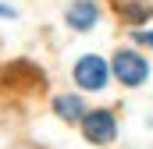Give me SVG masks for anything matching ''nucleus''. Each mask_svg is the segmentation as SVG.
Masks as SVG:
<instances>
[{
  "mask_svg": "<svg viewBox=\"0 0 153 149\" xmlns=\"http://www.w3.org/2000/svg\"><path fill=\"white\" fill-rule=\"evenodd\" d=\"M121 14H125L128 21H143V18H150L153 11H150V4H143V0H135V4H125V7H121Z\"/></svg>",
  "mask_w": 153,
  "mask_h": 149,
  "instance_id": "6",
  "label": "nucleus"
},
{
  "mask_svg": "<svg viewBox=\"0 0 153 149\" xmlns=\"http://www.w3.org/2000/svg\"><path fill=\"white\" fill-rule=\"evenodd\" d=\"M75 82L82 89H103V85H107V60L96 57V53L82 57L75 64Z\"/></svg>",
  "mask_w": 153,
  "mask_h": 149,
  "instance_id": "2",
  "label": "nucleus"
},
{
  "mask_svg": "<svg viewBox=\"0 0 153 149\" xmlns=\"http://www.w3.org/2000/svg\"><path fill=\"white\" fill-rule=\"evenodd\" d=\"M53 110H57V117H64V121H78V117H85L78 96H57V100H53Z\"/></svg>",
  "mask_w": 153,
  "mask_h": 149,
  "instance_id": "5",
  "label": "nucleus"
},
{
  "mask_svg": "<svg viewBox=\"0 0 153 149\" xmlns=\"http://www.w3.org/2000/svg\"><path fill=\"white\" fill-rule=\"evenodd\" d=\"M0 18H14V11H11V7H4V4H0Z\"/></svg>",
  "mask_w": 153,
  "mask_h": 149,
  "instance_id": "8",
  "label": "nucleus"
},
{
  "mask_svg": "<svg viewBox=\"0 0 153 149\" xmlns=\"http://www.w3.org/2000/svg\"><path fill=\"white\" fill-rule=\"evenodd\" d=\"M82 131H85L89 142H111L117 128H114V117L107 110H93V114L82 117Z\"/></svg>",
  "mask_w": 153,
  "mask_h": 149,
  "instance_id": "3",
  "label": "nucleus"
},
{
  "mask_svg": "<svg viewBox=\"0 0 153 149\" xmlns=\"http://www.w3.org/2000/svg\"><path fill=\"white\" fill-rule=\"evenodd\" d=\"M114 74L125 82V85H139V82H146V60L139 57V53H132V50H117L114 53Z\"/></svg>",
  "mask_w": 153,
  "mask_h": 149,
  "instance_id": "1",
  "label": "nucleus"
},
{
  "mask_svg": "<svg viewBox=\"0 0 153 149\" xmlns=\"http://www.w3.org/2000/svg\"><path fill=\"white\" fill-rule=\"evenodd\" d=\"M135 39H139V43H150V46H153V32H135Z\"/></svg>",
  "mask_w": 153,
  "mask_h": 149,
  "instance_id": "7",
  "label": "nucleus"
},
{
  "mask_svg": "<svg viewBox=\"0 0 153 149\" xmlns=\"http://www.w3.org/2000/svg\"><path fill=\"white\" fill-rule=\"evenodd\" d=\"M96 18H100V11H96V4H93V0H75V4L68 7V25L78 29V32L93 29V25H96Z\"/></svg>",
  "mask_w": 153,
  "mask_h": 149,
  "instance_id": "4",
  "label": "nucleus"
}]
</instances>
